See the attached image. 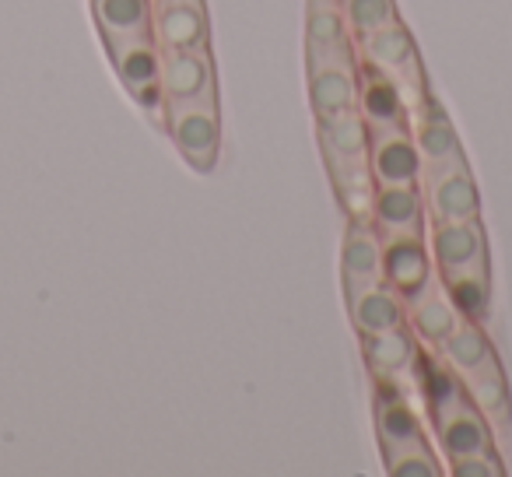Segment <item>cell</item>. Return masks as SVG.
<instances>
[{
  "label": "cell",
  "mask_w": 512,
  "mask_h": 477,
  "mask_svg": "<svg viewBox=\"0 0 512 477\" xmlns=\"http://www.w3.org/2000/svg\"><path fill=\"white\" fill-rule=\"evenodd\" d=\"M449 474L453 477H505V463H502V456H498V449H477V453L449 460Z\"/></svg>",
  "instance_id": "obj_28"
},
{
  "label": "cell",
  "mask_w": 512,
  "mask_h": 477,
  "mask_svg": "<svg viewBox=\"0 0 512 477\" xmlns=\"http://www.w3.org/2000/svg\"><path fill=\"white\" fill-rule=\"evenodd\" d=\"M162 95L165 109L218 102L211 46L207 50H162Z\"/></svg>",
  "instance_id": "obj_6"
},
{
  "label": "cell",
  "mask_w": 512,
  "mask_h": 477,
  "mask_svg": "<svg viewBox=\"0 0 512 477\" xmlns=\"http://www.w3.org/2000/svg\"><path fill=\"white\" fill-rule=\"evenodd\" d=\"M355 43H358L362 64L390 74L400 85V92H404L407 106H411V113H414V106L425 99V88H421V57H418V46H414L411 29L397 18V22L369 32V36H358Z\"/></svg>",
  "instance_id": "obj_1"
},
{
  "label": "cell",
  "mask_w": 512,
  "mask_h": 477,
  "mask_svg": "<svg viewBox=\"0 0 512 477\" xmlns=\"http://www.w3.org/2000/svg\"><path fill=\"white\" fill-rule=\"evenodd\" d=\"M109 46V60L116 67V78L130 92V99L155 116H165L162 95V46L151 36L116 39Z\"/></svg>",
  "instance_id": "obj_4"
},
{
  "label": "cell",
  "mask_w": 512,
  "mask_h": 477,
  "mask_svg": "<svg viewBox=\"0 0 512 477\" xmlns=\"http://www.w3.org/2000/svg\"><path fill=\"white\" fill-rule=\"evenodd\" d=\"M151 39L162 50H207L211 22L204 0H151Z\"/></svg>",
  "instance_id": "obj_7"
},
{
  "label": "cell",
  "mask_w": 512,
  "mask_h": 477,
  "mask_svg": "<svg viewBox=\"0 0 512 477\" xmlns=\"http://www.w3.org/2000/svg\"><path fill=\"white\" fill-rule=\"evenodd\" d=\"M449 292V299L456 302L467 320L481 323L491 309V271L488 274H467V278H453V281H442Z\"/></svg>",
  "instance_id": "obj_26"
},
{
  "label": "cell",
  "mask_w": 512,
  "mask_h": 477,
  "mask_svg": "<svg viewBox=\"0 0 512 477\" xmlns=\"http://www.w3.org/2000/svg\"><path fill=\"white\" fill-rule=\"evenodd\" d=\"M306 92L316 120L341 113V109H355L358 64L355 60H320V64H309Z\"/></svg>",
  "instance_id": "obj_15"
},
{
  "label": "cell",
  "mask_w": 512,
  "mask_h": 477,
  "mask_svg": "<svg viewBox=\"0 0 512 477\" xmlns=\"http://www.w3.org/2000/svg\"><path fill=\"white\" fill-rule=\"evenodd\" d=\"M428 250L442 281L488 274V235L481 218L474 221H428Z\"/></svg>",
  "instance_id": "obj_2"
},
{
  "label": "cell",
  "mask_w": 512,
  "mask_h": 477,
  "mask_svg": "<svg viewBox=\"0 0 512 477\" xmlns=\"http://www.w3.org/2000/svg\"><path fill=\"white\" fill-rule=\"evenodd\" d=\"M351 36L348 22L341 15L337 0H309L306 8V60L320 64V60H355L351 57Z\"/></svg>",
  "instance_id": "obj_16"
},
{
  "label": "cell",
  "mask_w": 512,
  "mask_h": 477,
  "mask_svg": "<svg viewBox=\"0 0 512 477\" xmlns=\"http://www.w3.org/2000/svg\"><path fill=\"white\" fill-rule=\"evenodd\" d=\"M355 109L362 113V120L369 123V134L411 127V106H407L400 85L390 78V74L376 71V67H369V64H358Z\"/></svg>",
  "instance_id": "obj_8"
},
{
  "label": "cell",
  "mask_w": 512,
  "mask_h": 477,
  "mask_svg": "<svg viewBox=\"0 0 512 477\" xmlns=\"http://www.w3.org/2000/svg\"><path fill=\"white\" fill-rule=\"evenodd\" d=\"M344 295H348V320L358 337L383 334V330L404 327L407 323L404 295H400L393 285H386V281L348 288Z\"/></svg>",
  "instance_id": "obj_13"
},
{
  "label": "cell",
  "mask_w": 512,
  "mask_h": 477,
  "mask_svg": "<svg viewBox=\"0 0 512 477\" xmlns=\"http://www.w3.org/2000/svg\"><path fill=\"white\" fill-rule=\"evenodd\" d=\"M341 278L344 292L383 281V235L376 232V225L348 221V232H344L341 243Z\"/></svg>",
  "instance_id": "obj_18"
},
{
  "label": "cell",
  "mask_w": 512,
  "mask_h": 477,
  "mask_svg": "<svg viewBox=\"0 0 512 477\" xmlns=\"http://www.w3.org/2000/svg\"><path fill=\"white\" fill-rule=\"evenodd\" d=\"M341 15L348 22L351 36H369V32L383 29V25L397 22V0H337Z\"/></svg>",
  "instance_id": "obj_25"
},
{
  "label": "cell",
  "mask_w": 512,
  "mask_h": 477,
  "mask_svg": "<svg viewBox=\"0 0 512 477\" xmlns=\"http://www.w3.org/2000/svg\"><path fill=\"white\" fill-rule=\"evenodd\" d=\"M404 306H407V327L414 330L418 341L432 344V348H439V341H446L463 320V313L456 309V302L449 299L446 285H442L439 271H435L418 292L407 295Z\"/></svg>",
  "instance_id": "obj_9"
},
{
  "label": "cell",
  "mask_w": 512,
  "mask_h": 477,
  "mask_svg": "<svg viewBox=\"0 0 512 477\" xmlns=\"http://www.w3.org/2000/svg\"><path fill=\"white\" fill-rule=\"evenodd\" d=\"M463 390H467L470 404L488 418L491 428H505L512 418V393H509V379L502 372V362H488L481 369L467 372L463 376Z\"/></svg>",
  "instance_id": "obj_22"
},
{
  "label": "cell",
  "mask_w": 512,
  "mask_h": 477,
  "mask_svg": "<svg viewBox=\"0 0 512 477\" xmlns=\"http://www.w3.org/2000/svg\"><path fill=\"white\" fill-rule=\"evenodd\" d=\"M386 460V474L390 477H442L446 467L439 463V456L425 446V442H414L404 449H390L383 453Z\"/></svg>",
  "instance_id": "obj_27"
},
{
  "label": "cell",
  "mask_w": 512,
  "mask_h": 477,
  "mask_svg": "<svg viewBox=\"0 0 512 477\" xmlns=\"http://www.w3.org/2000/svg\"><path fill=\"white\" fill-rule=\"evenodd\" d=\"M411 134L414 144H418V155H421V172H432L442 169V165H453L463 162V144L460 134H456L453 120L435 106L432 99H421L411 113Z\"/></svg>",
  "instance_id": "obj_12"
},
{
  "label": "cell",
  "mask_w": 512,
  "mask_h": 477,
  "mask_svg": "<svg viewBox=\"0 0 512 477\" xmlns=\"http://www.w3.org/2000/svg\"><path fill=\"white\" fill-rule=\"evenodd\" d=\"M421 193H425L428 221H474L481 218V190L470 172L467 158L442 169L421 172Z\"/></svg>",
  "instance_id": "obj_5"
},
{
  "label": "cell",
  "mask_w": 512,
  "mask_h": 477,
  "mask_svg": "<svg viewBox=\"0 0 512 477\" xmlns=\"http://www.w3.org/2000/svg\"><path fill=\"white\" fill-rule=\"evenodd\" d=\"M435 274V260L425 235H386L383 239V281L400 295H411Z\"/></svg>",
  "instance_id": "obj_14"
},
{
  "label": "cell",
  "mask_w": 512,
  "mask_h": 477,
  "mask_svg": "<svg viewBox=\"0 0 512 477\" xmlns=\"http://www.w3.org/2000/svg\"><path fill=\"white\" fill-rule=\"evenodd\" d=\"M320 148L327 162H369V123L362 120L358 109H341L334 116L316 120Z\"/></svg>",
  "instance_id": "obj_19"
},
{
  "label": "cell",
  "mask_w": 512,
  "mask_h": 477,
  "mask_svg": "<svg viewBox=\"0 0 512 477\" xmlns=\"http://www.w3.org/2000/svg\"><path fill=\"white\" fill-rule=\"evenodd\" d=\"M425 193L421 186H376L372 225L383 235H425Z\"/></svg>",
  "instance_id": "obj_17"
},
{
  "label": "cell",
  "mask_w": 512,
  "mask_h": 477,
  "mask_svg": "<svg viewBox=\"0 0 512 477\" xmlns=\"http://www.w3.org/2000/svg\"><path fill=\"white\" fill-rule=\"evenodd\" d=\"M369 169L376 186H421V155L411 127L372 134Z\"/></svg>",
  "instance_id": "obj_10"
},
{
  "label": "cell",
  "mask_w": 512,
  "mask_h": 477,
  "mask_svg": "<svg viewBox=\"0 0 512 477\" xmlns=\"http://www.w3.org/2000/svg\"><path fill=\"white\" fill-rule=\"evenodd\" d=\"M92 11L106 43L151 36V0H92Z\"/></svg>",
  "instance_id": "obj_24"
},
{
  "label": "cell",
  "mask_w": 512,
  "mask_h": 477,
  "mask_svg": "<svg viewBox=\"0 0 512 477\" xmlns=\"http://www.w3.org/2000/svg\"><path fill=\"white\" fill-rule=\"evenodd\" d=\"M439 358L449 365V369L456 372V376H467V372L481 369V365L495 362V348H491L488 334L481 330V323L477 320H467L463 316L460 327L453 330V334L446 337V341H439Z\"/></svg>",
  "instance_id": "obj_23"
},
{
  "label": "cell",
  "mask_w": 512,
  "mask_h": 477,
  "mask_svg": "<svg viewBox=\"0 0 512 477\" xmlns=\"http://www.w3.org/2000/svg\"><path fill=\"white\" fill-rule=\"evenodd\" d=\"M348 221H362L372 225V207H376V186H351V190H337Z\"/></svg>",
  "instance_id": "obj_29"
},
{
  "label": "cell",
  "mask_w": 512,
  "mask_h": 477,
  "mask_svg": "<svg viewBox=\"0 0 512 477\" xmlns=\"http://www.w3.org/2000/svg\"><path fill=\"white\" fill-rule=\"evenodd\" d=\"M376 435L383 453L425 442V428H421V418L414 414V407L386 383L376 393Z\"/></svg>",
  "instance_id": "obj_21"
},
{
  "label": "cell",
  "mask_w": 512,
  "mask_h": 477,
  "mask_svg": "<svg viewBox=\"0 0 512 477\" xmlns=\"http://www.w3.org/2000/svg\"><path fill=\"white\" fill-rule=\"evenodd\" d=\"M435 439L446 460L477 453V449H495V428L488 425L481 411L470 404V397L435 411Z\"/></svg>",
  "instance_id": "obj_11"
},
{
  "label": "cell",
  "mask_w": 512,
  "mask_h": 477,
  "mask_svg": "<svg viewBox=\"0 0 512 477\" xmlns=\"http://www.w3.org/2000/svg\"><path fill=\"white\" fill-rule=\"evenodd\" d=\"M362 358H365V369L379 383H390V379L404 376L414 365V358H418V337H414V330L407 323L404 327L383 330V334H369L362 337Z\"/></svg>",
  "instance_id": "obj_20"
},
{
  "label": "cell",
  "mask_w": 512,
  "mask_h": 477,
  "mask_svg": "<svg viewBox=\"0 0 512 477\" xmlns=\"http://www.w3.org/2000/svg\"><path fill=\"white\" fill-rule=\"evenodd\" d=\"M165 127L176 144L179 158L193 172L207 176L218 169L221 158V109L218 102H200V106H176L165 109Z\"/></svg>",
  "instance_id": "obj_3"
}]
</instances>
